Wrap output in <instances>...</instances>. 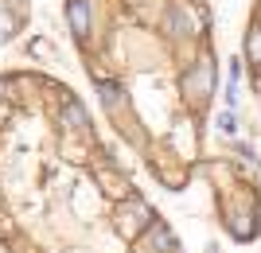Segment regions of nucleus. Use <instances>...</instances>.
Segmentation results:
<instances>
[{
    "label": "nucleus",
    "instance_id": "obj_1",
    "mask_svg": "<svg viewBox=\"0 0 261 253\" xmlns=\"http://www.w3.org/2000/svg\"><path fill=\"white\" fill-rule=\"evenodd\" d=\"M70 32L113 129L156 164H184L195 136V105L215 94L211 55L179 59L203 39L199 0H70Z\"/></svg>",
    "mask_w": 261,
    "mask_h": 253
},
{
    "label": "nucleus",
    "instance_id": "obj_2",
    "mask_svg": "<svg viewBox=\"0 0 261 253\" xmlns=\"http://www.w3.org/2000/svg\"><path fill=\"white\" fill-rule=\"evenodd\" d=\"M28 20V0H0V43H8L12 35Z\"/></svg>",
    "mask_w": 261,
    "mask_h": 253
}]
</instances>
